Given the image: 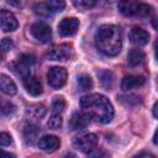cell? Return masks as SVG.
Listing matches in <instances>:
<instances>
[{"instance_id": "cell-5", "label": "cell", "mask_w": 158, "mask_h": 158, "mask_svg": "<svg viewBox=\"0 0 158 158\" xmlns=\"http://www.w3.org/2000/svg\"><path fill=\"white\" fill-rule=\"evenodd\" d=\"M98 144V137L94 133H84L74 139V147L83 153L90 154Z\"/></svg>"}, {"instance_id": "cell-27", "label": "cell", "mask_w": 158, "mask_h": 158, "mask_svg": "<svg viewBox=\"0 0 158 158\" xmlns=\"http://www.w3.org/2000/svg\"><path fill=\"white\" fill-rule=\"evenodd\" d=\"M14 48V43L10 38H2L1 41V49H2V53H6L9 51H11Z\"/></svg>"}, {"instance_id": "cell-17", "label": "cell", "mask_w": 158, "mask_h": 158, "mask_svg": "<svg viewBox=\"0 0 158 158\" xmlns=\"http://www.w3.org/2000/svg\"><path fill=\"white\" fill-rule=\"evenodd\" d=\"M38 132H40V128L32 123V122H28L23 126V137H25V141L26 143H35V141L37 139V136H38Z\"/></svg>"}, {"instance_id": "cell-13", "label": "cell", "mask_w": 158, "mask_h": 158, "mask_svg": "<svg viewBox=\"0 0 158 158\" xmlns=\"http://www.w3.org/2000/svg\"><path fill=\"white\" fill-rule=\"evenodd\" d=\"M23 86H25L26 91L32 96H38L43 91L41 81L36 77H32V75H30V77L23 79Z\"/></svg>"}, {"instance_id": "cell-32", "label": "cell", "mask_w": 158, "mask_h": 158, "mask_svg": "<svg viewBox=\"0 0 158 158\" xmlns=\"http://www.w3.org/2000/svg\"><path fill=\"white\" fill-rule=\"evenodd\" d=\"M153 142L156 146H158V130L154 132V136H153Z\"/></svg>"}, {"instance_id": "cell-1", "label": "cell", "mask_w": 158, "mask_h": 158, "mask_svg": "<svg viewBox=\"0 0 158 158\" xmlns=\"http://www.w3.org/2000/svg\"><path fill=\"white\" fill-rule=\"evenodd\" d=\"M83 111L94 121L107 123L114 117V107L109 99L101 94H89L79 101Z\"/></svg>"}, {"instance_id": "cell-28", "label": "cell", "mask_w": 158, "mask_h": 158, "mask_svg": "<svg viewBox=\"0 0 158 158\" xmlns=\"http://www.w3.org/2000/svg\"><path fill=\"white\" fill-rule=\"evenodd\" d=\"M11 142H12L11 136L9 133H6V132H1V135H0V144L2 147H6V146H10Z\"/></svg>"}, {"instance_id": "cell-14", "label": "cell", "mask_w": 158, "mask_h": 158, "mask_svg": "<svg viewBox=\"0 0 158 158\" xmlns=\"http://www.w3.org/2000/svg\"><path fill=\"white\" fill-rule=\"evenodd\" d=\"M89 116L84 112H74L70 117V121H69V127L70 130L73 131H77V130H83L88 126L89 123Z\"/></svg>"}, {"instance_id": "cell-20", "label": "cell", "mask_w": 158, "mask_h": 158, "mask_svg": "<svg viewBox=\"0 0 158 158\" xmlns=\"http://www.w3.org/2000/svg\"><path fill=\"white\" fill-rule=\"evenodd\" d=\"M77 83H78V88H79L81 91H88V90H90V89L93 88V80H91V78H90L89 75H86V74L79 75Z\"/></svg>"}, {"instance_id": "cell-8", "label": "cell", "mask_w": 158, "mask_h": 158, "mask_svg": "<svg viewBox=\"0 0 158 158\" xmlns=\"http://www.w3.org/2000/svg\"><path fill=\"white\" fill-rule=\"evenodd\" d=\"M67 70L62 67H53L47 73V80L48 84L53 89H59L67 83Z\"/></svg>"}, {"instance_id": "cell-15", "label": "cell", "mask_w": 158, "mask_h": 158, "mask_svg": "<svg viewBox=\"0 0 158 158\" xmlns=\"http://www.w3.org/2000/svg\"><path fill=\"white\" fill-rule=\"evenodd\" d=\"M144 83H146V79L142 75H127V77H125L122 79L121 89L125 90V91H127V90H131V89L142 86Z\"/></svg>"}, {"instance_id": "cell-11", "label": "cell", "mask_w": 158, "mask_h": 158, "mask_svg": "<svg viewBox=\"0 0 158 158\" xmlns=\"http://www.w3.org/2000/svg\"><path fill=\"white\" fill-rule=\"evenodd\" d=\"M0 16H1V28L4 32H11L17 28L19 23L12 12H10L7 10H1Z\"/></svg>"}, {"instance_id": "cell-6", "label": "cell", "mask_w": 158, "mask_h": 158, "mask_svg": "<svg viewBox=\"0 0 158 158\" xmlns=\"http://www.w3.org/2000/svg\"><path fill=\"white\" fill-rule=\"evenodd\" d=\"M74 54L73 47L70 44L63 43V44H58L52 47L48 52H47V58L51 60H60V62H65L68 59H70Z\"/></svg>"}, {"instance_id": "cell-22", "label": "cell", "mask_w": 158, "mask_h": 158, "mask_svg": "<svg viewBox=\"0 0 158 158\" xmlns=\"http://www.w3.org/2000/svg\"><path fill=\"white\" fill-rule=\"evenodd\" d=\"M27 112L32 116V117H36V118H41L43 117V115L46 114V109L43 105H40V104H36V105H32L28 107Z\"/></svg>"}, {"instance_id": "cell-4", "label": "cell", "mask_w": 158, "mask_h": 158, "mask_svg": "<svg viewBox=\"0 0 158 158\" xmlns=\"http://www.w3.org/2000/svg\"><path fill=\"white\" fill-rule=\"evenodd\" d=\"M36 59L31 54H21L14 63H12V70L16 75L21 78H27L31 75L32 69L35 67Z\"/></svg>"}, {"instance_id": "cell-31", "label": "cell", "mask_w": 158, "mask_h": 158, "mask_svg": "<svg viewBox=\"0 0 158 158\" xmlns=\"http://www.w3.org/2000/svg\"><path fill=\"white\" fill-rule=\"evenodd\" d=\"M9 4H11V5H15V6H19L20 4H21V1L22 0H6Z\"/></svg>"}, {"instance_id": "cell-10", "label": "cell", "mask_w": 158, "mask_h": 158, "mask_svg": "<svg viewBox=\"0 0 158 158\" xmlns=\"http://www.w3.org/2000/svg\"><path fill=\"white\" fill-rule=\"evenodd\" d=\"M38 147L44 151V152H54L60 147V139L57 136H52V135H47L43 136L42 138H40L38 141Z\"/></svg>"}, {"instance_id": "cell-18", "label": "cell", "mask_w": 158, "mask_h": 158, "mask_svg": "<svg viewBox=\"0 0 158 158\" xmlns=\"http://www.w3.org/2000/svg\"><path fill=\"white\" fill-rule=\"evenodd\" d=\"M143 60H144V53L138 48L131 49L127 54V62L131 67H137V65L142 64Z\"/></svg>"}, {"instance_id": "cell-33", "label": "cell", "mask_w": 158, "mask_h": 158, "mask_svg": "<svg viewBox=\"0 0 158 158\" xmlns=\"http://www.w3.org/2000/svg\"><path fill=\"white\" fill-rule=\"evenodd\" d=\"M154 54H156V59L158 60V41L154 44Z\"/></svg>"}, {"instance_id": "cell-12", "label": "cell", "mask_w": 158, "mask_h": 158, "mask_svg": "<svg viewBox=\"0 0 158 158\" xmlns=\"http://www.w3.org/2000/svg\"><path fill=\"white\" fill-rule=\"evenodd\" d=\"M130 40L136 46H144L149 41V35L141 27H132L130 31Z\"/></svg>"}, {"instance_id": "cell-24", "label": "cell", "mask_w": 158, "mask_h": 158, "mask_svg": "<svg viewBox=\"0 0 158 158\" xmlns=\"http://www.w3.org/2000/svg\"><path fill=\"white\" fill-rule=\"evenodd\" d=\"M52 106H53V111H54L56 114H60V112L64 111V109H65V100H64L62 96H56V98L53 99Z\"/></svg>"}, {"instance_id": "cell-3", "label": "cell", "mask_w": 158, "mask_h": 158, "mask_svg": "<svg viewBox=\"0 0 158 158\" xmlns=\"http://www.w3.org/2000/svg\"><path fill=\"white\" fill-rule=\"evenodd\" d=\"M117 9L122 15L131 17H147L153 12V7L151 5L138 0H120Z\"/></svg>"}, {"instance_id": "cell-2", "label": "cell", "mask_w": 158, "mask_h": 158, "mask_svg": "<svg viewBox=\"0 0 158 158\" xmlns=\"http://www.w3.org/2000/svg\"><path fill=\"white\" fill-rule=\"evenodd\" d=\"M96 48L105 56H117L122 48V32L115 25H102L95 33Z\"/></svg>"}, {"instance_id": "cell-21", "label": "cell", "mask_w": 158, "mask_h": 158, "mask_svg": "<svg viewBox=\"0 0 158 158\" xmlns=\"http://www.w3.org/2000/svg\"><path fill=\"white\" fill-rule=\"evenodd\" d=\"M100 0H72L73 5L79 10H89L94 7Z\"/></svg>"}, {"instance_id": "cell-25", "label": "cell", "mask_w": 158, "mask_h": 158, "mask_svg": "<svg viewBox=\"0 0 158 158\" xmlns=\"http://www.w3.org/2000/svg\"><path fill=\"white\" fill-rule=\"evenodd\" d=\"M60 126H62V117L59 114H54L48 121V127L52 130H58L60 128Z\"/></svg>"}, {"instance_id": "cell-7", "label": "cell", "mask_w": 158, "mask_h": 158, "mask_svg": "<svg viewBox=\"0 0 158 158\" xmlns=\"http://www.w3.org/2000/svg\"><path fill=\"white\" fill-rule=\"evenodd\" d=\"M30 31H31V35L41 43H48L52 40V30L46 22H42V21L35 22L31 26Z\"/></svg>"}, {"instance_id": "cell-16", "label": "cell", "mask_w": 158, "mask_h": 158, "mask_svg": "<svg viewBox=\"0 0 158 158\" xmlns=\"http://www.w3.org/2000/svg\"><path fill=\"white\" fill-rule=\"evenodd\" d=\"M0 88H1V91L6 95H15L17 91L14 80L10 79V77H7L5 74L0 75Z\"/></svg>"}, {"instance_id": "cell-30", "label": "cell", "mask_w": 158, "mask_h": 158, "mask_svg": "<svg viewBox=\"0 0 158 158\" xmlns=\"http://www.w3.org/2000/svg\"><path fill=\"white\" fill-rule=\"evenodd\" d=\"M152 26L154 27V30H157V31H158V16H157V17H154V19L152 20Z\"/></svg>"}, {"instance_id": "cell-34", "label": "cell", "mask_w": 158, "mask_h": 158, "mask_svg": "<svg viewBox=\"0 0 158 158\" xmlns=\"http://www.w3.org/2000/svg\"><path fill=\"white\" fill-rule=\"evenodd\" d=\"M4 156L5 157H14V154H10V153H6V152H4Z\"/></svg>"}, {"instance_id": "cell-23", "label": "cell", "mask_w": 158, "mask_h": 158, "mask_svg": "<svg viewBox=\"0 0 158 158\" xmlns=\"http://www.w3.org/2000/svg\"><path fill=\"white\" fill-rule=\"evenodd\" d=\"M44 2L52 11H62L65 7V0H44Z\"/></svg>"}, {"instance_id": "cell-19", "label": "cell", "mask_w": 158, "mask_h": 158, "mask_svg": "<svg viewBox=\"0 0 158 158\" xmlns=\"http://www.w3.org/2000/svg\"><path fill=\"white\" fill-rule=\"evenodd\" d=\"M98 77L100 78V81H101V85L106 89V90H110L114 85V74L111 72H107V70H102V72H99L98 73Z\"/></svg>"}, {"instance_id": "cell-26", "label": "cell", "mask_w": 158, "mask_h": 158, "mask_svg": "<svg viewBox=\"0 0 158 158\" xmlns=\"http://www.w3.org/2000/svg\"><path fill=\"white\" fill-rule=\"evenodd\" d=\"M1 112H2V115H5V116L11 115V114L15 112V106H14L12 104L7 102V101H2V104H1Z\"/></svg>"}, {"instance_id": "cell-29", "label": "cell", "mask_w": 158, "mask_h": 158, "mask_svg": "<svg viewBox=\"0 0 158 158\" xmlns=\"http://www.w3.org/2000/svg\"><path fill=\"white\" fill-rule=\"evenodd\" d=\"M153 116L156 117V118H158V101L154 104V106H153Z\"/></svg>"}, {"instance_id": "cell-9", "label": "cell", "mask_w": 158, "mask_h": 158, "mask_svg": "<svg viewBox=\"0 0 158 158\" xmlns=\"http://www.w3.org/2000/svg\"><path fill=\"white\" fill-rule=\"evenodd\" d=\"M79 27V20L75 17H67L63 19L58 25V32L63 37H69L77 33Z\"/></svg>"}]
</instances>
